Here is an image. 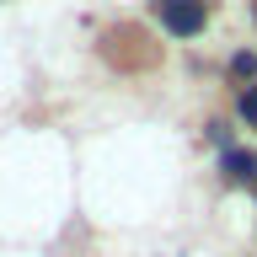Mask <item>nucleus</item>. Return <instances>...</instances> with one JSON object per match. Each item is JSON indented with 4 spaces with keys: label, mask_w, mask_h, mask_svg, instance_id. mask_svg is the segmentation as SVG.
<instances>
[{
    "label": "nucleus",
    "mask_w": 257,
    "mask_h": 257,
    "mask_svg": "<svg viewBox=\"0 0 257 257\" xmlns=\"http://www.w3.org/2000/svg\"><path fill=\"white\" fill-rule=\"evenodd\" d=\"M161 22L177 38H193V32L204 27V0H161Z\"/></svg>",
    "instance_id": "obj_1"
},
{
    "label": "nucleus",
    "mask_w": 257,
    "mask_h": 257,
    "mask_svg": "<svg viewBox=\"0 0 257 257\" xmlns=\"http://www.w3.org/2000/svg\"><path fill=\"white\" fill-rule=\"evenodd\" d=\"M225 177L257 188V156H252V150H225Z\"/></svg>",
    "instance_id": "obj_2"
},
{
    "label": "nucleus",
    "mask_w": 257,
    "mask_h": 257,
    "mask_svg": "<svg viewBox=\"0 0 257 257\" xmlns=\"http://www.w3.org/2000/svg\"><path fill=\"white\" fill-rule=\"evenodd\" d=\"M230 75H236V80H252L257 75V54H236V59H230Z\"/></svg>",
    "instance_id": "obj_3"
},
{
    "label": "nucleus",
    "mask_w": 257,
    "mask_h": 257,
    "mask_svg": "<svg viewBox=\"0 0 257 257\" xmlns=\"http://www.w3.org/2000/svg\"><path fill=\"white\" fill-rule=\"evenodd\" d=\"M241 118L257 123V86H252V91H241Z\"/></svg>",
    "instance_id": "obj_4"
}]
</instances>
